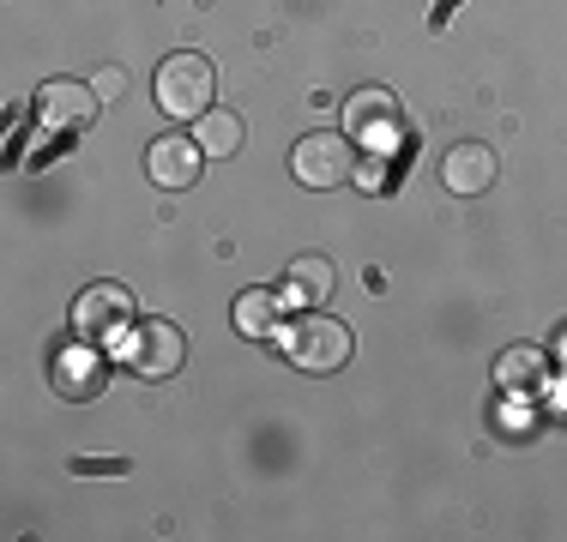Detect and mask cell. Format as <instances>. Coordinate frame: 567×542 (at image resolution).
<instances>
[{
  "label": "cell",
  "instance_id": "6da1fadb",
  "mask_svg": "<svg viewBox=\"0 0 567 542\" xmlns=\"http://www.w3.org/2000/svg\"><path fill=\"white\" fill-rule=\"evenodd\" d=\"M344 133L369 157H399L404 139H411V121H404V103L386 85H362L357 97H344Z\"/></svg>",
  "mask_w": 567,
  "mask_h": 542
},
{
  "label": "cell",
  "instance_id": "7a4b0ae2",
  "mask_svg": "<svg viewBox=\"0 0 567 542\" xmlns=\"http://www.w3.org/2000/svg\"><path fill=\"white\" fill-rule=\"evenodd\" d=\"M278 350L302 374H339L350 362V350H357V337H350V325H339L332 314L308 308V314H296L290 325H278Z\"/></svg>",
  "mask_w": 567,
  "mask_h": 542
},
{
  "label": "cell",
  "instance_id": "3957f363",
  "mask_svg": "<svg viewBox=\"0 0 567 542\" xmlns=\"http://www.w3.org/2000/svg\"><path fill=\"white\" fill-rule=\"evenodd\" d=\"M212 97H218V73H212L206 54L182 49V54H169V61L157 66V108H164V115L199 121L212 108Z\"/></svg>",
  "mask_w": 567,
  "mask_h": 542
},
{
  "label": "cell",
  "instance_id": "277c9868",
  "mask_svg": "<svg viewBox=\"0 0 567 542\" xmlns=\"http://www.w3.org/2000/svg\"><path fill=\"white\" fill-rule=\"evenodd\" d=\"M290 175L302 187H315V194H332V187L357 181V145H350V133H308V139H296Z\"/></svg>",
  "mask_w": 567,
  "mask_h": 542
},
{
  "label": "cell",
  "instance_id": "5b68a950",
  "mask_svg": "<svg viewBox=\"0 0 567 542\" xmlns=\"http://www.w3.org/2000/svg\"><path fill=\"white\" fill-rule=\"evenodd\" d=\"M182 356H187V337L169 320H133V332L121 337V368H133L140 379L182 374Z\"/></svg>",
  "mask_w": 567,
  "mask_h": 542
},
{
  "label": "cell",
  "instance_id": "8992f818",
  "mask_svg": "<svg viewBox=\"0 0 567 542\" xmlns=\"http://www.w3.org/2000/svg\"><path fill=\"white\" fill-rule=\"evenodd\" d=\"M127 332H133V290L91 283L73 302V337H85V344H121Z\"/></svg>",
  "mask_w": 567,
  "mask_h": 542
},
{
  "label": "cell",
  "instance_id": "52a82bcc",
  "mask_svg": "<svg viewBox=\"0 0 567 542\" xmlns=\"http://www.w3.org/2000/svg\"><path fill=\"white\" fill-rule=\"evenodd\" d=\"M103 97L91 85H79V79H49L43 91H37V127L43 133H85L91 121H97Z\"/></svg>",
  "mask_w": 567,
  "mask_h": 542
},
{
  "label": "cell",
  "instance_id": "ba28073f",
  "mask_svg": "<svg viewBox=\"0 0 567 542\" xmlns=\"http://www.w3.org/2000/svg\"><path fill=\"white\" fill-rule=\"evenodd\" d=\"M199 169H206V152H199V139L164 133V139H152V145H145V175H152L157 187H169V194L194 187V181H199Z\"/></svg>",
  "mask_w": 567,
  "mask_h": 542
},
{
  "label": "cell",
  "instance_id": "9c48e42d",
  "mask_svg": "<svg viewBox=\"0 0 567 542\" xmlns=\"http://www.w3.org/2000/svg\"><path fill=\"white\" fill-rule=\"evenodd\" d=\"M495 175H502V157H495L489 145H477V139L453 145V152L441 157V187H447V194H458V199L489 194V187H495Z\"/></svg>",
  "mask_w": 567,
  "mask_h": 542
},
{
  "label": "cell",
  "instance_id": "30bf717a",
  "mask_svg": "<svg viewBox=\"0 0 567 542\" xmlns=\"http://www.w3.org/2000/svg\"><path fill=\"white\" fill-rule=\"evenodd\" d=\"M332 283H339V271H332L327 253H302V260H290L284 271V308H320L332 295Z\"/></svg>",
  "mask_w": 567,
  "mask_h": 542
},
{
  "label": "cell",
  "instance_id": "8fae6325",
  "mask_svg": "<svg viewBox=\"0 0 567 542\" xmlns=\"http://www.w3.org/2000/svg\"><path fill=\"white\" fill-rule=\"evenodd\" d=\"M278 314H284L278 290H241L236 295V332L241 337H278Z\"/></svg>",
  "mask_w": 567,
  "mask_h": 542
},
{
  "label": "cell",
  "instance_id": "7c38bea8",
  "mask_svg": "<svg viewBox=\"0 0 567 542\" xmlns=\"http://www.w3.org/2000/svg\"><path fill=\"white\" fill-rule=\"evenodd\" d=\"M544 350H502L495 356V386L502 392H537L544 386Z\"/></svg>",
  "mask_w": 567,
  "mask_h": 542
},
{
  "label": "cell",
  "instance_id": "4fadbf2b",
  "mask_svg": "<svg viewBox=\"0 0 567 542\" xmlns=\"http://www.w3.org/2000/svg\"><path fill=\"white\" fill-rule=\"evenodd\" d=\"M194 139L206 157H236L241 152V115H229V108H206V115L194 121Z\"/></svg>",
  "mask_w": 567,
  "mask_h": 542
},
{
  "label": "cell",
  "instance_id": "5bb4252c",
  "mask_svg": "<svg viewBox=\"0 0 567 542\" xmlns=\"http://www.w3.org/2000/svg\"><path fill=\"white\" fill-rule=\"evenodd\" d=\"M55 386L66 392V398H91V392L103 386V368H97V356L85 350V337H79V350H66V356L55 362Z\"/></svg>",
  "mask_w": 567,
  "mask_h": 542
},
{
  "label": "cell",
  "instance_id": "9a60e30c",
  "mask_svg": "<svg viewBox=\"0 0 567 542\" xmlns=\"http://www.w3.org/2000/svg\"><path fill=\"white\" fill-rule=\"evenodd\" d=\"M91 91H97V97L110 103V97H121V91H127V73H121V66H103V73L91 79Z\"/></svg>",
  "mask_w": 567,
  "mask_h": 542
},
{
  "label": "cell",
  "instance_id": "2e32d148",
  "mask_svg": "<svg viewBox=\"0 0 567 542\" xmlns=\"http://www.w3.org/2000/svg\"><path fill=\"white\" fill-rule=\"evenodd\" d=\"M357 181L369 187V194H374V187H386V157H374L369 169H357Z\"/></svg>",
  "mask_w": 567,
  "mask_h": 542
}]
</instances>
